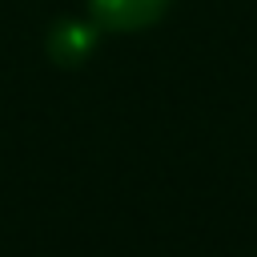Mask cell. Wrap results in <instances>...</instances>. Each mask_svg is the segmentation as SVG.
Masks as SVG:
<instances>
[{"mask_svg": "<svg viewBox=\"0 0 257 257\" xmlns=\"http://www.w3.org/2000/svg\"><path fill=\"white\" fill-rule=\"evenodd\" d=\"M169 8V0H88V12L100 28L108 32H137L149 28L153 20H161V12Z\"/></svg>", "mask_w": 257, "mask_h": 257, "instance_id": "6da1fadb", "label": "cell"}, {"mask_svg": "<svg viewBox=\"0 0 257 257\" xmlns=\"http://www.w3.org/2000/svg\"><path fill=\"white\" fill-rule=\"evenodd\" d=\"M96 20L92 24H80V20H60L52 32H48V56L56 64H80L92 48H96Z\"/></svg>", "mask_w": 257, "mask_h": 257, "instance_id": "7a4b0ae2", "label": "cell"}]
</instances>
